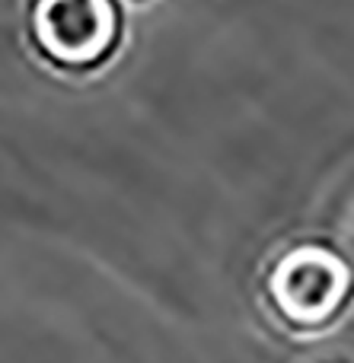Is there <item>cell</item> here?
I'll use <instances>...</instances> for the list:
<instances>
[{
	"label": "cell",
	"instance_id": "cell-1",
	"mask_svg": "<svg viewBox=\"0 0 354 363\" xmlns=\"http://www.w3.org/2000/svg\"><path fill=\"white\" fill-rule=\"evenodd\" d=\"M351 274L342 258L319 245H304L281 258L272 274L278 313L297 328H323L345 309Z\"/></svg>",
	"mask_w": 354,
	"mask_h": 363
},
{
	"label": "cell",
	"instance_id": "cell-3",
	"mask_svg": "<svg viewBox=\"0 0 354 363\" xmlns=\"http://www.w3.org/2000/svg\"><path fill=\"white\" fill-rule=\"evenodd\" d=\"M131 4H144V0H131Z\"/></svg>",
	"mask_w": 354,
	"mask_h": 363
},
{
	"label": "cell",
	"instance_id": "cell-2",
	"mask_svg": "<svg viewBox=\"0 0 354 363\" xmlns=\"http://www.w3.org/2000/svg\"><path fill=\"white\" fill-rule=\"evenodd\" d=\"M35 38L55 61H96L118 32L112 0H35Z\"/></svg>",
	"mask_w": 354,
	"mask_h": 363
}]
</instances>
